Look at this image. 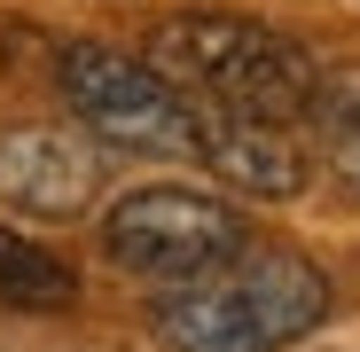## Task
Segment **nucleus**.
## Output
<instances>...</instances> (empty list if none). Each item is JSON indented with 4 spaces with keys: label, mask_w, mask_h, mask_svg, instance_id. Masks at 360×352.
I'll return each instance as SVG.
<instances>
[{
    "label": "nucleus",
    "mask_w": 360,
    "mask_h": 352,
    "mask_svg": "<svg viewBox=\"0 0 360 352\" xmlns=\"http://www.w3.org/2000/svg\"><path fill=\"white\" fill-rule=\"evenodd\" d=\"M329 313V282L297 251H235L212 274L165 282L157 337L172 352H282Z\"/></svg>",
    "instance_id": "f257e3e1"
},
{
    "label": "nucleus",
    "mask_w": 360,
    "mask_h": 352,
    "mask_svg": "<svg viewBox=\"0 0 360 352\" xmlns=\"http://www.w3.org/2000/svg\"><path fill=\"white\" fill-rule=\"evenodd\" d=\"M79 298V274L55 259V251H39V243H24L16 227H0V306H24V313H55V306H71Z\"/></svg>",
    "instance_id": "0eeeda50"
},
{
    "label": "nucleus",
    "mask_w": 360,
    "mask_h": 352,
    "mask_svg": "<svg viewBox=\"0 0 360 352\" xmlns=\"http://www.w3.org/2000/svg\"><path fill=\"white\" fill-rule=\"evenodd\" d=\"M0 196L39 219H71L102 196V149L63 126H8L0 133Z\"/></svg>",
    "instance_id": "39448f33"
},
{
    "label": "nucleus",
    "mask_w": 360,
    "mask_h": 352,
    "mask_svg": "<svg viewBox=\"0 0 360 352\" xmlns=\"http://www.w3.org/2000/svg\"><path fill=\"white\" fill-rule=\"evenodd\" d=\"M196 164H212L227 188H251V196H274V204L306 188V141H297V126H274V117H251V110H219V102H204Z\"/></svg>",
    "instance_id": "423d86ee"
},
{
    "label": "nucleus",
    "mask_w": 360,
    "mask_h": 352,
    "mask_svg": "<svg viewBox=\"0 0 360 352\" xmlns=\"http://www.w3.org/2000/svg\"><path fill=\"white\" fill-rule=\"evenodd\" d=\"M55 86H63L71 117L110 141V149H134V157H196L204 141V102L180 86L165 63L149 55H117V47H63L55 55Z\"/></svg>",
    "instance_id": "7ed1b4c3"
},
{
    "label": "nucleus",
    "mask_w": 360,
    "mask_h": 352,
    "mask_svg": "<svg viewBox=\"0 0 360 352\" xmlns=\"http://www.w3.org/2000/svg\"><path fill=\"white\" fill-rule=\"evenodd\" d=\"M243 243H251L243 211L219 204V196H196V188H134L126 204H110V219H102L110 266L149 274V282L212 274L219 259H235Z\"/></svg>",
    "instance_id": "20e7f679"
},
{
    "label": "nucleus",
    "mask_w": 360,
    "mask_h": 352,
    "mask_svg": "<svg viewBox=\"0 0 360 352\" xmlns=\"http://www.w3.org/2000/svg\"><path fill=\"white\" fill-rule=\"evenodd\" d=\"M306 141H314V157H321L329 181H345L360 196V79H337L329 71V86H321V102L306 117Z\"/></svg>",
    "instance_id": "6e6552de"
},
{
    "label": "nucleus",
    "mask_w": 360,
    "mask_h": 352,
    "mask_svg": "<svg viewBox=\"0 0 360 352\" xmlns=\"http://www.w3.org/2000/svg\"><path fill=\"white\" fill-rule=\"evenodd\" d=\"M149 63H165L196 102L251 110L274 126H306L329 86V71L290 32L251 24V16H165L149 32Z\"/></svg>",
    "instance_id": "f03ea898"
}]
</instances>
